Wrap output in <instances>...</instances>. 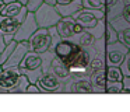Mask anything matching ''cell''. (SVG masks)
I'll use <instances>...</instances> for the list:
<instances>
[{
	"mask_svg": "<svg viewBox=\"0 0 130 112\" xmlns=\"http://www.w3.org/2000/svg\"><path fill=\"white\" fill-rule=\"evenodd\" d=\"M35 18L39 25V28H51L55 27L62 18V14L57 11L56 6L43 3L37 11H35Z\"/></svg>",
	"mask_w": 130,
	"mask_h": 112,
	"instance_id": "1",
	"label": "cell"
},
{
	"mask_svg": "<svg viewBox=\"0 0 130 112\" xmlns=\"http://www.w3.org/2000/svg\"><path fill=\"white\" fill-rule=\"evenodd\" d=\"M129 50H130V48L126 46L120 41H116L113 44H106V49H105L106 67L108 66H120L123 63L126 55L129 53Z\"/></svg>",
	"mask_w": 130,
	"mask_h": 112,
	"instance_id": "2",
	"label": "cell"
},
{
	"mask_svg": "<svg viewBox=\"0 0 130 112\" xmlns=\"http://www.w3.org/2000/svg\"><path fill=\"white\" fill-rule=\"evenodd\" d=\"M64 92H70V94H94L95 87L92 86L90 77L70 76L64 81Z\"/></svg>",
	"mask_w": 130,
	"mask_h": 112,
	"instance_id": "3",
	"label": "cell"
},
{
	"mask_svg": "<svg viewBox=\"0 0 130 112\" xmlns=\"http://www.w3.org/2000/svg\"><path fill=\"white\" fill-rule=\"evenodd\" d=\"M39 86L42 94H57V92H64V81L59 78L55 73L48 72L43 73L42 77L37 81Z\"/></svg>",
	"mask_w": 130,
	"mask_h": 112,
	"instance_id": "4",
	"label": "cell"
},
{
	"mask_svg": "<svg viewBox=\"0 0 130 112\" xmlns=\"http://www.w3.org/2000/svg\"><path fill=\"white\" fill-rule=\"evenodd\" d=\"M76 21L81 25L84 30L87 28H92L94 25H96V22L101 18H105V8L98 10V8H85L83 7L80 11H77L74 14Z\"/></svg>",
	"mask_w": 130,
	"mask_h": 112,
	"instance_id": "5",
	"label": "cell"
},
{
	"mask_svg": "<svg viewBox=\"0 0 130 112\" xmlns=\"http://www.w3.org/2000/svg\"><path fill=\"white\" fill-rule=\"evenodd\" d=\"M81 49L83 48L80 46L78 44H76V42L70 41V39H62V41L56 45L53 52L57 58H60L69 66V64L73 62V59L78 55V52Z\"/></svg>",
	"mask_w": 130,
	"mask_h": 112,
	"instance_id": "6",
	"label": "cell"
},
{
	"mask_svg": "<svg viewBox=\"0 0 130 112\" xmlns=\"http://www.w3.org/2000/svg\"><path fill=\"white\" fill-rule=\"evenodd\" d=\"M28 42L31 45V50H35V52L39 53L49 50L52 45V34L49 31V28H38L32 34Z\"/></svg>",
	"mask_w": 130,
	"mask_h": 112,
	"instance_id": "7",
	"label": "cell"
},
{
	"mask_svg": "<svg viewBox=\"0 0 130 112\" xmlns=\"http://www.w3.org/2000/svg\"><path fill=\"white\" fill-rule=\"evenodd\" d=\"M39 28L37 22V18H35V13H31L28 11L24 18V21L21 22V25L18 27L17 32L14 35V39L17 42H21V41H29V38L32 36V34Z\"/></svg>",
	"mask_w": 130,
	"mask_h": 112,
	"instance_id": "8",
	"label": "cell"
},
{
	"mask_svg": "<svg viewBox=\"0 0 130 112\" xmlns=\"http://www.w3.org/2000/svg\"><path fill=\"white\" fill-rule=\"evenodd\" d=\"M56 28H57V32L59 35L62 36L63 39H70L73 38L76 34L81 32L84 28L76 21L73 16H67V17H62L60 21L56 24Z\"/></svg>",
	"mask_w": 130,
	"mask_h": 112,
	"instance_id": "9",
	"label": "cell"
},
{
	"mask_svg": "<svg viewBox=\"0 0 130 112\" xmlns=\"http://www.w3.org/2000/svg\"><path fill=\"white\" fill-rule=\"evenodd\" d=\"M21 69L18 66L14 67H2V72H0V88L4 90H10L18 83L21 77Z\"/></svg>",
	"mask_w": 130,
	"mask_h": 112,
	"instance_id": "10",
	"label": "cell"
},
{
	"mask_svg": "<svg viewBox=\"0 0 130 112\" xmlns=\"http://www.w3.org/2000/svg\"><path fill=\"white\" fill-rule=\"evenodd\" d=\"M31 50V45H29L28 41H21L17 44V46L14 48L13 53L10 55V58L2 64V67H14V66H18L20 67V63L23 62L24 56Z\"/></svg>",
	"mask_w": 130,
	"mask_h": 112,
	"instance_id": "11",
	"label": "cell"
},
{
	"mask_svg": "<svg viewBox=\"0 0 130 112\" xmlns=\"http://www.w3.org/2000/svg\"><path fill=\"white\" fill-rule=\"evenodd\" d=\"M43 56L42 53L35 52V50H29L25 56H24L23 62L20 63V69H27V70H37V69H43Z\"/></svg>",
	"mask_w": 130,
	"mask_h": 112,
	"instance_id": "12",
	"label": "cell"
},
{
	"mask_svg": "<svg viewBox=\"0 0 130 112\" xmlns=\"http://www.w3.org/2000/svg\"><path fill=\"white\" fill-rule=\"evenodd\" d=\"M51 72L55 73V74H56L59 78H62L63 81H66L71 76L69 66L60 58H57V56H55L53 60H52V63H51Z\"/></svg>",
	"mask_w": 130,
	"mask_h": 112,
	"instance_id": "13",
	"label": "cell"
},
{
	"mask_svg": "<svg viewBox=\"0 0 130 112\" xmlns=\"http://www.w3.org/2000/svg\"><path fill=\"white\" fill-rule=\"evenodd\" d=\"M90 80L95 87V92H105L106 84V69H99L90 74Z\"/></svg>",
	"mask_w": 130,
	"mask_h": 112,
	"instance_id": "14",
	"label": "cell"
},
{
	"mask_svg": "<svg viewBox=\"0 0 130 112\" xmlns=\"http://www.w3.org/2000/svg\"><path fill=\"white\" fill-rule=\"evenodd\" d=\"M84 7L83 6V0H73L70 3H66V4H56V8L62 17H67V16H74L77 11H80Z\"/></svg>",
	"mask_w": 130,
	"mask_h": 112,
	"instance_id": "15",
	"label": "cell"
},
{
	"mask_svg": "<svg viewBox=\"0 0 130 112\" xmlns=\"http://www.w3.org/2000/svg\"><path fill=\"white\" fill-rule=\"evenodd\" d=\"M124 6H126V2H124V0H116L113 4L106 6V7H105V18H106L108 21H110L112 18L123 14Z\"/></svg>",
	"mask_w": 130,
	"mask_h": 112,
	"instance_id": "16",
	"label": "cell"
},
{
	"mask_svg": "<svg viewBox=\"0 0 130 112\" xmlns=\"http://www.w3.org/2000/svg\"><path fill=\"white\" fill-rule=\"evenodd\" d=\"M24 8V4L18 0H14V2H10V3H6L3 11H2V16L4 17H14V16H18V14L23 11Z\"/></svg>",
	"mask_w": 130,
	"mask_h": 112,
	"instance_id": "17",
	"label": "cell"
},
{
	"mask_svg": "<svg viewBox=\"0 0 130 112\" xmlns=\"http://www.w3.org/2000/svg\"><path fill=\"white\" fill-rule=\"evenodd\" d=\"M106 18H101L98 22H96V25H94L92 28H87V31L90 34H92V36L95 39H101L104 38L105 35V27H106Z\"/></svg>",
	"mask_w": 130,
	"mask_h": 112,
	"instance_id": "18",
	"label": "cell"
},
{
	"mask_svg": "<svg viewBox=\"0 0 130 112\" xmlns=\"http://www.w3.org/2000/svg\"><path fill=\"white\" fill-rule=\"evenodd\" d=\"M29 83H31L29 78L27 77L25 74H21L18 83L15 84L11 90H10V94H27V88H28Z\"/></svg>",
	"mask_w": 130,
	"mask_h": 112,
	"instance_id": "19",
	"label": "cell"
},
{
	"mask_svg": "<svg viewBox=\"0 0 130 112\" xmlns=\"http://www.w3.org/2000/svg\"><path fill=\"white\" fill-rule=\"evenodd\" d=\"M124 76L120 66H108L106 67V80L110 81H123Z\"/></svg>",
	"mask_w": 130,
	"mask_h": 112,
	"instance_id": "20",
	"label": "cell"
},
{
	"mask_svg": "<svg viewBox=\"0 0 130 112\" xmlns=\"http://www.w3.org/2000/svg\"><path fill=\"white\" fill-rule=\"evenodd\" d=\"M104 38H105V42H106V44H113V42L119 41V32L112 27V24H110L109 21H106Z\"/></svg>",
	"mask_w": 130,
	"mask_h": 112,
	"instance_id": "21",
	"label": "cell"
},
{
	"mask_svg": "<svg viewBox=\"0 0 130 112\" xmlns=\"http://www.w3.org/2000/svg\"><path fill=\"white\" fill-rule=\"evenodd\" d=\"M109 22L112 24V27L115 28L118 32H120V31H123L124 28H129V27H130V22L126 20V17H124L123 14H120V16L115 17V18H112Z\"/></svg>",
	"mask_w": 130,
	"mask_h": 112,
	"instance_id": "22",
	"label": "cell"
},
{
	"mask_svg": "<svg viewBox=\"0 0 130 112\" xmlns=\"http://www.w3.org/2000/svg\"><path fill=\"white\" fill-rule=\"evenodd\" d=\"M122 91H123V81L106 80V84H105V92H108V94H120Z\"/></svg>",
	"mask_w": 130,
	"mask_h": 112,
	"instance_id": "23",
	"label": "cell"
},
{
	"mask_svg": "<svg viewBox=\"0 0 130 112\" xmlns=\"http://www.w3.org/2000/svg\"><path fill=\"white\" fill-rule=\"evenodd\" d=\"M17 44H18V42L15 41V39H14V41H11L10 44H7V46L4 48V50L0 53V66H2V64H3L4 62L10 58V55L13 53V50H14V48L17 46Z\"/></svg>",
	"mask_w": 130,
	"mask_h": 112,
	"instance_id": "24",
	"label": "cell"
},
{
	"mask_svg": "<svg viewBox=\"0 0 130 112\" xmlns=\"http://www.w3.org/2000/svg\"><path fill=\"white\" fill-rule=\"evenodd\" d=\"M83 6L85 8H98V10H102L106 6V0H83Z\"/></svg>",
	"mask_w": 130,
	"mask_h": 112,
	"instance_id": "25",
	"label": "cell"
},
{
	"mask_svg": "<svg viewBox=\"0 0 130 112\" xmlns=\"http://www.w3.org/2000/svg\"><path fill=\"white\" fill-rule=\"evenodd\" d=\"M45 3V0H28V2L25 3V7L28 11H31V13H35V11L38 10V8L41 7V6Z\"/></svg>",
	"mask_w": 130,
	"mask_h": 112,
	"instance_id": "26",
	"label": "cell"
},
{
	"mask_svg": "<svg viewBox=\"0 0 130 112\" xmlns=\"http://www.w3.org/2000/svg\"><path fill=\"white\" fill-rule=\"evenodd\" d=\"M120 69H122V73H123L124 77H129L130 76V50L126 55V58H124L123 63L120 64Z\"/></svg>",
	"mask_w": 130,
	"mask_h": 112,
	"instance_id": "27",
	"label": "cell"
},
{
	"mask_svg": "<svg viewBox=\"0 0 130 112\" xmlns=\"http://www.w3.org/2000/svg\"><path fill=\"white\" fill-rule=\"evenodd\" d=\"M119 41L123 42L126 46L130 48V27L129 28H124L123 31L119 32Z\"/></svg>",
	"mask_w": 130,
	"mask_h": 112,
	"instance_id": "28",
	"label": "cell"
},
{
	"mask_svg": "<svg viewBox=\"0 0 130 112\" xmlns=\"http://www.w3.org/2000/svg\"><path fill=\"white\" fill-rule=\"evenodd\" d=\"M123 16L126 17V20L130 22V3H126V6H124V8H123Z\"/></svg>",
	"mask_w": 130,
	"mask_h": 112,
	"instance_id": "29",
	"label": "cell"
},
{
	"mask_svg": "<svg viewBox=\"0 0 130 112\" xmlns=\"http://www.w3.org/2000/svg\"><path fill=\"white\" fill-rule=\"evenodd\" d=\"M7 46V44H6V41H4V36L0 34V53L4 50V48Z\"/></svg>",
	"mask_w": 130,
	"mask_h": 112,
	"instance_id": "30",
	"label": "cell"
},
{
	"mask_svg": "<svg viewBox=\"0 0 130 112\" xmlns=\"http://www.w3.org/2000/svg\"><path fill=\"white\" fill-rule=\"evenodd\" d=\"M123 88H129L130 90V76L123 78Z\"/></svg>",
	"mask_w": 130,
	"mask_h": 112,
	"instance_id": "31",
	"label": "cell"
},
{
	"mask_svg": "<svg viewBox=\"0 0 130 112\" xmlns=\"http://www.w3.org/2000/svg\"><path fill=\"white\" fill-rule=\"evenodd\" d=\"M4 6H6V2H4V0H0V14H2V11H3Z\"/></svg>",
	"mask_w": 130,
	"mask_h": 112,
	"instance_id": "32",
	"label": "cell"
},
{
	"mask_svg": "<svg viewBox=\"0 0 130 112\" xmlns=\"http://www.w3.org/2000/svg\"><path fill=\"white\" fill-rule=\"evenodd\" d=\"M70 2H73V0H57L56 4H66V3H70Z\"/></svg>",
	"mask_w": 130,
	"mask_h": 112,
	"instance_id": "33",
	"label": "cell"
},
{
	"mask_svg": "<svg viewBox=\"0 0 130 112\" xmlns=\"http://www.w3.org/2000/svg\"><path fill=\"white\" fill-rule=\"evenodd\" d=\"M45 3H48V4H52V6H56L57 0H45Z\"/></svg>",
	"mask_w": 130,
	"mask_h": 112,
	"instance_id": "34",
	"label": "cell"
},
{
	"mask_svg": "<svg viewBox=\"0 0 130 112\" xmlns=\"http://www.w3.org/2000/svg\"><path fill=\"white\" fill-rule=\"evenodd\" d=\"M0 94H10L9 90H4V88H0Z\"/></svg>",
	"mask_w": 130,
	"mask_h": 112,
	"instance_id": "35",
	"label": "cell"
},
{
	"mask_svg": "<svg viewBox=\"0 0 130 112\" xmlns=\"http://www.w3.org/2000/svg\"><path fill=\"white\" fill-rule=\"evenodd\" d=\"M18 2H21V3H23V4H24V6H25V3L28 2V0H18Z\"/></svg>",
	"mask_w": 130,
	"mask_h": 112,
	"instance_id": "36",
	"label": "cell"
},
{
	"mask_svg": "<svg viewBox=\"0 0 130 112\" xmlns=\"http://www.w3.org/2000/svg\"><path fill=\"white\" fill-rule=\"evenodd\" d=\"M6 3H10V2H14V0H4Z\"/></svg>",
	"mask_w": 130,
	"mask_h": 112,
	"instance_id": "37",
	"label": "cell"
},
{
	"mask_svg": "<svg viewBox=\"0 0 130 112\" xmlns=\"http://www.w3.org/2000/svg\"><path fill=\"white\" fill-rule=\"evenodd\" d=\"M0 72H2V66H0Z\"/></svg>",
	"mask_w": 130,
	"mask_h": 112,
	"instance_id": "38",
	"label": "cell"
}]
</instances>
